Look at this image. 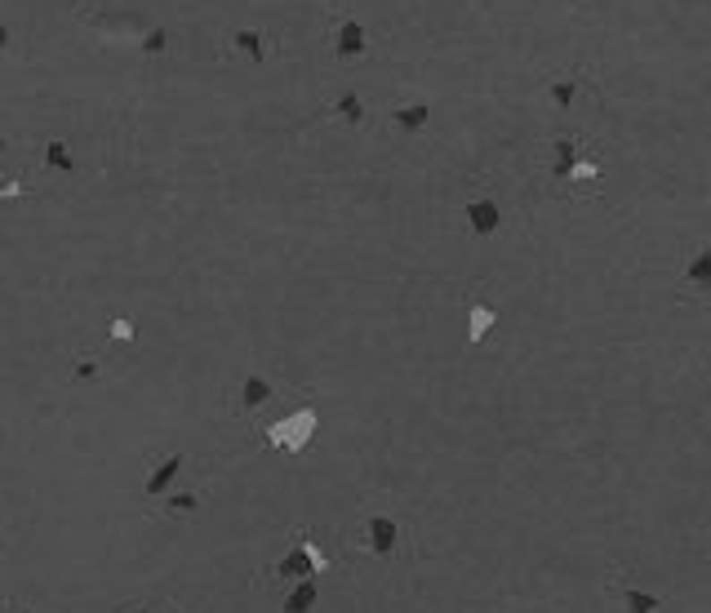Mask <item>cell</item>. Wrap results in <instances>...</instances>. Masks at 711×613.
Wrapping results in <instances>:
<instances>
[{"label": "cell", "instance_id": "1", "mask_svg": "<svg viewBox=\"0 0 711 613\" xmlns=\"http://www.w3.org/2000/svg\"><path fill=\"white\" fill-rule=\"evenodd\" d=\"M316 427H321V413H316L312 404H298L294 413H285L280 422L267 427V440H271L276 449H285V454H303V449L312 445Z\"/></svg>", "mask_w": 711, "mask_h": 613}, {"label": "cell", "instance_id": "2", "mask_svg": "<svg viewBox=\"0 0 711 613\" xmlns=\"http://www.w3.org/2000/svg\"><path fill=\"white\" fill-rule=\"evenodd\" d=\"M330 569V556L316 547V542H307V533H298L294 538V547L285 551V560L271 569L280 583H307V578H316V574H325Z\"/></svg>", "mask_w": 711, "mask_h": 613}, {"label": "cell", "instance_id": "3", "mask_svg": "<svg viewBox=\"0 0 711 613\" xmlns=\"http://www.w3.org/2000/svg\"><path fill=\"white\" fill-rule=\"evenodd\" d=\"M360 533H364V547H369L373 556H382V560L400 551V520L387 515V511H369Z\"/></svg>", "mask_w": 711, "mask_h": 613}, {"label": "cell", "instance_id": "4", "mask_svg": "<svg viewBox=\"0 0 711 613\" xmlns=\"http://www.w3.org/2000/svg\"><path fill=\"white\" fill-rule=\"evenodd\" d=\"M467 223H472L475 236H493L502 227V205L493 196H472L467 200Z\"/></svg>", "mask_w": 711, "mask_h": 613}, {"label": "cell", "instance_id": "5", "mask_svg": "<svg viewBox=\"0 0 711 613\" xmlns=\"http://www.w3.org/2000/svg\"><path fill=\"white\" fill-rule=\"evenodd\" d=\"M271 396H276L271 378H267L262 369H249V373H244V382H240V413H258Z\"/></svg>", "mask_w": 711, "mask_h": 613}, {"label": "cell", "instance_id": "6", "mask_svg": "<svg viewBox=\"0 0 711 613\" xmlns=\"http://www.w3.org/2000/svg\"><path fill=\"white\" fill-rule=\"evenodd\" d=\"M183 467H187V454H178V449H174V454H165V458H160V463L147 472V485H142V493H147V498H160V493L178 481V472H183Z\"/></svg>", "mask_w": 711, "mask_h": 613}, {"label": "cell", "instance_id": "7", "mask_svg": "<svg viewBox=\"0 0 711 613\" xmlns=\"http://www.w3.org/2000/svg\"><path fill=\"white\" fill-rule=\"evenodd\" d=\"M613 596L622 600V609H627V613H658V609H663V600H658L654 592L636 587V583H631V578H622V574L613 578Z\"/></svg>", "mask_w": 711, "mask_h": 613}, {"label": "cell", "instance_id": "8", "mask_svg": "<svg viewBox=\"0 0 711 613\" xmlns=\"http://www.w3.org/2000/svg\"><path fill=\"white\" fill-rule=\"evenodd\" d=\"M493 325H498V307L484 302V298H472V302H467V343H472V347L484 343Z\"/></svg>", "mask_w": 711, "mask_h": 613}, {"label": "cell", "instance_id": "9", "mask_svg": "<svg viewBox=\"0 0 711 613\" xmlns=\"http://www.w3.org/2000/svg\"><path fill=\"white\" fill-rule=\"evenodd\" d=\"M364 45H369L364 22H360V18H343V22H338V36H334L338 58H360V54H364Z\"/></svg>", "mask_w": 711, "mask_h": 613}, {"label": "cell", "instance_id": "10", "mask_svg": "<svg viewBox=\"0 0 711 613\" xmlns=\"http://www.w3.org/2000/svg\"><path fill=\"white\" fill-rule=\"evenodd\" d=\"M316 600H321V587H316V578H307V583H294V587H289V596H285V613H312V609H316Z\"/></svg>", "mask_w": 711, "mask_h": 613}, {"label": "cell", "instance_id": "11", "mask_svg": "<svg viewBox=\"0 0 711 613\" xmlns=\"http://www.w3.org/2000/svg\"><path fill=\"white\" fill-rule=\"evenodd\" d=\"M685 280H690L698 294H711V249L707 245L690 258V267H685Z\"/></svg>", "mask_w": 711, "mask_h": 613}, {"label": "cell", "instance_id": "12", "mask_svg": "<svg viewBox=\"0 0 711 613\" xmlns=\"http://www.w3.org/2000/svg\"><path fill=\"white\" fill-rule=\"evenodd\" d=\"M330 116H334V121H343V124H360V121H364V103H360V94H343V98L330 107Z\"/></svg>", "mask_w": 711, "mask_h": 613}, {"label": "cell", "instance_id": "13", "mask_svg": "<svg viewBox=\"0 0 711 613\" xmlns=\"http://www.w3.org/2000/svg\"><path fill=\"white\" fill-rule=\"evenodd\" d=\"M391 121L414 133V129H423V124L432 121V107H427V103H409V107H396V116H391Z\"/></svg>", "mask_w": 711, "mask_h": 613}, {"label": "cell", "instance_id": "14", "mask_svg": "<svg viewBox=\"0 0 711 613\" xmlns=\"http://www.w3.org/2000/svg\"><path fill=\"white\" fill-rule=\"evenodd\" d=\"M232 45H236L240 54L258 58V63L267 58V36H262V31H236V36H232Z\"/></svg>", "mask_w": 711, "mask_h": 613}, {"label": "cell", "instance_id": "15", "mask_svg": "<svg viewBox=\"0 0 711 613\" xmlns=\"http://www.w3.org/2000/svg\"><path fill=\"white\" fill-rule=\"evenodd\" d=\"M45 165L58 169V174H72V151H67L63 138H49V142H45Z\"/></svg>", "mask_w": 711, "mask_h": 613}, {"label": "cell", "instance_id": "16", "mask_svg": "<svg viewBox=\"0 0 711 613\" xmlns=\"http://www.w3.org/2000/svg\"><path fill=\"white\" fill-rule=\"evenodd\" d=\"M574 98H578V81H556V85H552V103H556L561 112H570Z\"/></svg>", "mask_w": 711, "mask_h": 613}, {"label": "cell", "instance_id": "17", "mask_svg": "<svg viewBox=\"0 0 711 613\" xmlns=\"http://www.w3.org/2000/svg\"><path fill=\"white\" fill-rule=\"evenodd\" d=\"M169 49V31L165 27H151L147 36H142V54H151V58H160Z\"/></svg>", "mask_w": 711, "mask_h": 613}, {"label": "cell", "instance_id": "18", "mask_svg": "<svg viewBox=\"0 0 711 613\" xmlns=\"http://www.w3.org/2000/svg\"><path fill=\"white\" fill-rule=\"evenodd\" d=\"M103 365H99V356H76V365H72V378H81V382H90V378H99Z\"/></svg>", "mask_w": 711, "mask_h": 613}, {"label": "cell", "instance_id": "19", "mask_svg": "<svg viewBox=\"0 0 711 613\" xmlns=\"http://www.w3.org/2000/svg\"><path fill=\"white\" fill-rule=\"evenodd\" d=\"M107 334H112V343H133L138 334H133V320L129 316H116L112 325H107Z\"/></svg>", "mask_w": 711, "mask_h": 613}, {"label": "cell", "instance_id": "20", "mask_svg": "<svg viewBox=\"0 0 711 613\" xmlns=\"http://www.w3.org/2000/svg\"><path fill=\"white\" fill-rule=\"evenodd\" d=\"M165 507H169L174 515H183V511H196V507H201V498H196V493H174Z\"/></svg>", "mask_w": 711, "mask_h": 613}, {"label": "cell", "instance_id": "21", "mask_svg": "<svg viewBox=\"0 0 711 613\" xmlns=\"http://www.w3.org/2000/svg\"><path fill=\"white\" fill-rule=\"evenodd\" d=\"M0 196H4V200H18V196H27V187L13 178V183H4V192H0Z\"/></svg>", "mask_w": 711, "mask_h": 613}, {"label": "cell", "instance_id": "22", "mask_svg": "<svg viewBox=\"0 0 711 613\" xmlns=\"http://www.w3.org/2000/svg\"><path fill=\"white\" fill-rule=\"evenodd\" d=\"M0 49H9V27L0 22Z\"/></svg>", "mask_w": 711, "mask_h": 613}, {"label": "cell", "instance_id": "23", "mask_svg": "<svg viewBox=\"0 0 711 613\" xmlns=\"http://www.w3.org/2000/svg\"><path fill=\"white\" fill-rule=\"evenodd\" d=\"M4 151H9V142H4V133H0V160H4Z\"/></svg>", "mask_w": 711, "mask_h": 613}, {"label": "cell", "instance_id": "24", "mask_svg": "<svg viewBox=\"0 0 711 613\" xmlns=\"http://www.w3.org/2000/svg\"><path fill=\"white\" fill-rule=\"evenodd\" d=\"M13 613H36V609H27V605H9Z\"/></svg>", "mask_w": 711, "mask_h": 613}, {"label": "cell", "instance_id": "25", "mask_svg": "<svg viewBox=\"0 0 711 613\" xmlns=\"http://www.w3.org/2000/svg\"><path fill=\"white\" fill-rule=\"evenodd\" d=\"M0 245H4V236H0Z\"/></svg>", "mask_w": 711, "mask_h": 613}, {"label": "cell", "instance_id": "26", "mask_svg": "<svg viewBox=\"0 0 711 613\" xmlns=\"http://www.w3.org/2000/svg\"><path fill=\"white\" fill-rule=\"evenodd\" d=\"M142 613H151V609H142Z\"/></svg>", "mask_w": 711, "mask_h": 613}]
</instances>
